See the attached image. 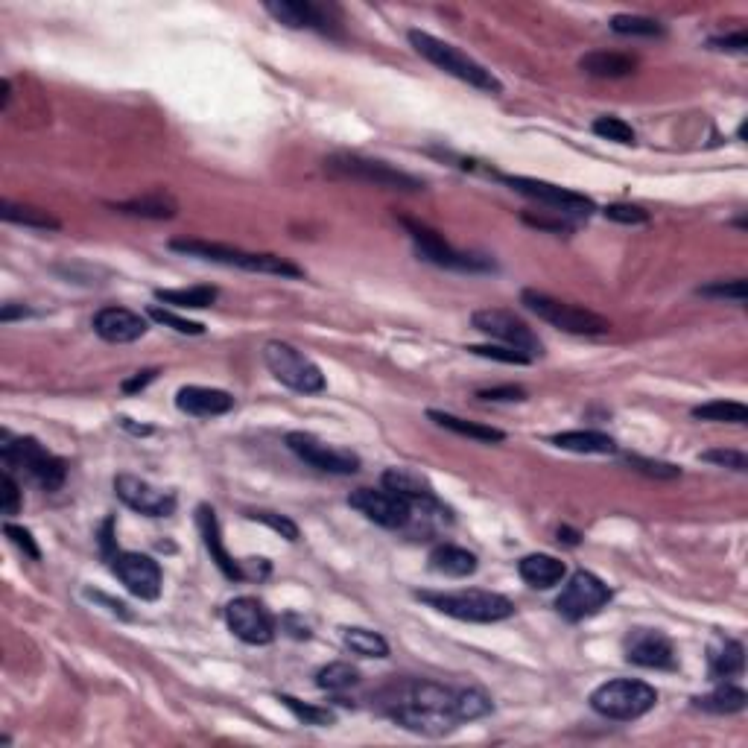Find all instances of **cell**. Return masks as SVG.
Returning <instances> with one entry per match:
<instances>
[{
    "mask_svg": "<svg viewBox=\"0 0 748 748\" xmlns=\"http://www.w3.org/2000/svg\"><path fill=\"white\" fill-rule=\"evenodd\" d=\"M556 448L570 450V453H614L617 450V442L608 436V433H599V430H567V433H556L550 439Z\"/></svg>",
    "mask_w": 748,
    "mask_h": 748,
    "instance_id": "cell-28",
    "label": "cell"
},
{
    "mask_svg": "<svg viewBox=\"0 0 748 748\" xmlns=\"http://www.w3.org/2000/svg\"><path fill=\"white\" fill-rule=\"evenodd\" d=\"M155 374H158V369H147V372H138L135 377L123 380V392H126V395H135V392L147 389L152 380H155Z\"/></svg>",
    "mask_w": 748,
    "mask_h": 748,
    "instance_id": "cell-53",
    "label": "cell"
},
{
    "mask_svg": "<svg viewBox=\"0 0 748 748\" xmlns=\"http://www.w3.org/2000/svg\"><path fill=\"white\" fill-rule=\"evenodd\" d=\"M629 465L646 474V477H655V480H675L681 477V468H675L670 462H655V459H643V456H629Z\"/></svg>",
    "mask_w": 748,
    "mask_h": 748,
    "instance_id": "cell-45",
    "label": "cell"
},
{
    "mask_svg": "<svg viewBox=\"0 0 748 748\" xmlns=\"http://www.w3.org/2000/svg\"><path fill=\"white\" fill-rule=\"evenodd\" d=\"M0 217H3L6 223L24 225V228H38V231H59V228H62V223H59L53 214H47V211H41V208H33V205H15V202H9V199L0 202Z\"/></svg>",
    "mask_w": 748,
    "mask_h": 748,
    "instance_id": "cell-31",
    "label": "cell"
},
{
    "mask_svg": "<svg viewBox=\"0 0 748 748\" xmlns=\"http://www.w3.org/2000/svg\"><path fill=\"white\" fill-rule=\"evenodd\" d=\"M693 418L699 421H716V424H746L748 410L746 404L737 401H711L693 410Z\"/></svg>",
    "mask_w": 748,
    "mask_h": 748,
    "instance_id": "cell-36",
    "label": "cell"
},
{
    "mask_svg": "<svg viewBox=\"0 0 748 748\" xmlns=\"http://www.w3.org/2000/svg\"><path fill=\"white\" fill-rule=\"evenodd\" d=\"M117 421H120V427H126L135 436H150L152 433V427H138V424H132V418H117Z\"/></svg>",
    "mask_w": 748,
    "mask_h": 748,
    "instance_id": "cell-56",
    "label": "cell"
},
{
    "mask_svg": "<svg viewBox=\"0 0 748 748\" xmlns=\"http://www.w3.org/2000/svg\"><path fill=\"white\" fill-rule=\"evenodd\" d=\"M150 319H155V322L164 325V328H173L176 334H185V337H202V334H205V325L190 322V319H182L179 313H173V310H167V307H158V304H152L150 307Z\"/></svg>",
    "mask_w": 748,
    "mask_h": 748,
    "instance_id": "cell-41",
    "label": "cell"
},
{
    "mask_svg": "<svg viewBox=\"0 0 748 748\" xmlns=\"http://www.w3.org/2000/svg\"><path fill=\"white\" fill-rule=\"evenodd\" d=\"M240 567H243V576H246V579H249V576H266V573H269L266 559H246L240 561Z\"/></svg>",
    "mask_w": 748,
    "mask_h": 748,
    "instance_id": "cell-54",
    "label": "cell"
},
{
    "mask_svg": "<svg viewBox=\"0 0 748 748\" xmlns=\"http://www.w3.org/2000/svg\"><path fill=\"white\" fill-rule=\"evenodd\" d=\"M401 223L410 231L415 255H418L421 261L433 263V266H442V269H456V272H491V269H494V261H491V258H486V255L456 252L439 231H433V228H427V225L412 223V220H401Z\"/></svg>",
    "mask_w": 748,
    "mask_h": 748,
    "instance_id": "cell-10",
    "label": "cell"
},
{
    "mask_svg": "<svg viewBox=\"0 0 748 748\" xmlns=\"http://www.w3.org/2000/svg\"><path fill=\"white\" fill-rule=\"evenodd\" d=\"M217 287H185V290H155V299L170 304V307H182V310H202L211 307L217 301Z\"/></svg>",
    "mask_w": 748,
    "mask_h": 748,
    "instance_id": "cell-34",
    "label": "cell"
},
{
    "mask_svg": "<svg viewBox=\"0 0 748 748\" xmlns=\"http://www.w3.org/2000/svg\"><path fill=\"white\" fill-rule=\"evenodd\" d=\"M521 304L529 313H535L538 319H544L547 325L559 328L564 334H573V337H605V334H611V322L602 319L599 313L585 310V307H573V304L553 299L547 293L524 290Z\"/></svg>",
    "mask_w": 748,
    "mask_h": 748,
    "instance_id": "cell-5",
    "label": "cell"
},
{
    "mask_svg": "<svg viewBox=\"0 0 748 748\" xmlns=\"http://www.w3.org/2000/svg\"><path fill=\"white\" fill-rule=\"evenodd\" d=\"M109 564H112L114 576L126 585V591L132 597L144 599V602L161 597L164 576H161V567L155 559L144 556V553H120L117 550Z\"/></svg>",
    "mask_w": 748,
    "mask_h": 748,
    "instance_id": "cell-17",
    "label": "cell"
},
{
    "mask_svg": "<svg viewBox=\"0 0 748 748\" xmlns=\"http://www.w3.org/2000/svg\"><path fill=\"white\" fill-rule=\"evenodd\" d=\"M430 421H436L439 427H445L456 436H465V439H474V442H486V445H497L506 439L503 430L497 427H488V424H477V421H468V418H459V415H450V412L442 410H430Z\"/></svg>",
    "mask_w": 748,
    "mask_h": 748,
    "instance_id": "cell-27",
    "label": "cell"
},
{
    "mask_svg": "<svg viewBox=\"0 0 748 748\" xmlns=\"http://www.w3.org/2000/svg\"><path fill=\"white\" fill-rule=\"evenodd\" d=\"M348 506L357 509L360 515H366L372 524L383 526V529H404L412 521L410 503L404 497L392 494L389 488H380V491H374V488H357L348 497Z\"/></svg>",
    "mask_w": 748,
    "mask_h": 748,
    "instance_id": "cell-15",
    "label": "cell"
},
{
    "mask_svg": "<svg viewBox=\"0 0 748 748\" xmlns=\"http://www.w3.org/2000/svg\"><path fill=\"white\" fill-rule=\"evenodd\" d=\"M579 68L588 76H597V79H620V76L635 74L637 59L635 56H626V53L594 50V53H585L579 59Z\"/></svg>",
    "mask_w": 748,
    "mask_h": 748,
    "instance_id": "cell-26",
    "label": "cell"
},
{
    "mask_svg": "<svg viewBox=\"0 0 748 748\" xmlns=\"http://www.w3.org/2000/svg\"><path fill=\"white\" fill-rule=\"evenodd\" d=\"M15 316H33V310H30V307H15V304H3L0 319H3V322H12Z\"/></svg>",
    "mask_w": 748,
    "mask_h": 748,
    "instance_id": "cell-55",
    "label": "cell"
},
{
    "mask_svg": "<svg viewBox=\"0 0 748 748\" xmlns=\"http://www.w3.org/2000/svg\"><path fill=\"white\" fill-rule=\"evenodd\" d=\"M746 670V649L740 640H722L711 649V678H734Z\"/></svg>",
    "mask_w": 748,
    "mask_h": 748,
    "instance_id": "cell-32",
    "label": "cell"
},
{
    "mask_svg": "<svg viewBox=\"0 0 748 748\" xmlns=\"http://www.w3.org/2000/svg\"><path fill=\"white\" fill-rule=\"evenodd\" d=\"M0 459L6 465V471H24L36 486L44 491H56L65 483V462L53 453L38 445L33 436H21V439H9V433H3V445H0Z\"/></svg>",
    "mask_w": 748,
    "mask_h": 748,
    "instance_id": "cell-4",
    "label": "cell"
},
{
    "mask_svg": "<svg viewBox=\"0 0 748 748\" xmlns=\"http://www.w3.org/2000/svg\"><path fill=\"white\" fill-rule=\"evenodd\" d=\"M468 351H471V354H477V357H486V360L509 363V366H529V363H532L526 354L515 351V348H509V345H471Z\"/></svg>",
    "mask_w": 748,
    "mask_h": 748,
    "instance_id": "cell-42",
    "label": "cell"
},
{
    "mask_svg": "<svg viewBox=\"0 0 748 748\" xmlns=\"http://www.w3.org/2000/svg\"><path fill=\"white\" fill-rule=\"evenodd\" d=\"M693 705H696L699 711H708V713H740V711H746L748 696L743 687L725 684V687L713 690V693H708V696L693 699Z\"/></svg>",
    "mask_w": 748,
    "mask_h": 748,
    "instance_id": "cell-33",
    "label": "cell"
},
{
    "mask_svg": "<svg viewBox=\"0 0 748 748\" xmlns=\"http://www.w3.org/2000/svg\"><path fill=\"white\" fill-rule=\"evenodd\" d=\"M287 448L293 450L301 462H307V465H313V468H319L325 474L348 477V474L360 471V456L357 453L325 445L322 439H316L310 433H287Z\"/></svg>",
    "mask_w": 748,
    "mask_h": 748,
    "instance_id": "cell-14",
    "label": "cell"
},
{
    "mask_svg": "<svg viewBox=\"0 0 748 748\" xmlns=\"http://www.w3.org/2000/svg\"><path fill=\"white\" fill-rule=\"evenodd\" d=\"M436 611L462 623H500L515 614V602L494 591H456V594H418Z\"/></svg>",
    "mask_w": 748,
    "mask_h": 748,
    "instance_id": "cell-6",
    "label": "cell"
},
{
    "mask_svg": "<svg viewBox=\"0 0 748 748\" xmlns=\"http://www.w3.org/2000/svg\"><path fill=\"white\" fill-rule=\"evenodd\" d=\"M3 535L27 556V559L38 561L41 559V550H38L36 538H33V532L30 529H24V526H15V524H3Z\"/></svg>",
    "mask_w": 748,
    "mask_h": 748,
    "instance_id": "cell-46",
    "label": "cell"
},
{
    "mask_svg": "<svg viewBox=\"0 0 748 748\" xmlns=\"http://www.w3.org/2000/svg\"><path fill=\"white\" fill-rule=\"evenodd\" d=\"M611 30L620 33V36H664V27L655 18H643V15H614L611 18Z\"/></svg>",
    "mask_w": 748,
    "mask_h": 748,
    "instance_id": "cell-39",
    "label": "cell"
},
{
    "mask_svg": "<svg viewBox=\"0 0 748 748\" xmlns=\"http://www.w3.org/2000/svg\"><path fill=\"white\" fill-rule=\"evenodd\" d=\"M559 541H564V544H570V547H576V544H579V532H573V529L561 526V529H559Z\"/></svg>",
    "mask_w": 748,
    "mask_h": 748,
    "instance_id": "cell-57",
    "label": "cell"
},
{
    "mask_svg": "<svg viewBox=\"0 0 748 748\" xmlns=\"http://www.w3.org/2000/svg\"><path fill=\"white\" fill-rule=\"evenodd\" d=\"M114 491H117V497H120L129 509H135L138 515H147V518H170V515L176 512V494L150 486V483L141 480V477H132V474L114 477Z\"/></svg>",
    "mask_w": 748,
    "mask_h": 748,
    "instance_id": "cell-18",
    "label": "cell"
},
{
    "mask_svg": "<svg viewBox=\"0 0 748 748\" xmlns=\"http://www.w3.org/2000/svg\"><path fill=\"white\" fill-rule=\"evenodd\" d=\"M263 363H266V369L272 372V377L281 386H287L293 392L316 395V392L325 389V374H322V369L310 357H304L299 348H293L287 342H278V339L266 342L263 345Z\"/></svg>",
    "mask_w": 748,
    "mask_h": 748,
    "instance_id": "cell-9",
    "label": "cell"
},
{
    "mask_svg": "<svg viewBox=\"0 0 748 748\" xmlns=\"http://www.w3.org/2000/svg\"><path fill=\"white\" fill-rule=\"evenodd\" d=\"M518 573L524 579L529 588L535 591H550L564 582L567 576V567L564 561L556 559V556H547V553H532V556H524L518 561Z\"/></svg>",
    "mask_w": 748,
    "mask_h": 748,
    "instance_id": "cell-25",
    "label": "cell"
},
{
    "mask_svg": "<svg viewBox=\"0 0 748 748\" xmlns=\"http://www.w3.org/2000/svg\"><path fill=\"white\" fill-rule=\"evenodd\" d=\"M491 699L474 687H445L436 681H407L389 699L386 713L407 731L445 737L459 722H474L491 713Z\"/></svg>",
    "mask_w": 748,
    "mask_h": 748,
    "instance_id": "cell-1",
    "label": "cell"
},
{
    "mask_svg": "<svg viewBox=\"0 0 748 748\" xmlns=\"http://www.w3.org/2000/svg\"><path fill=\"white\" fill-rule=\"evenodd\" d=\"M602 214H605L608 220H614V223H620V225H646V223H649V214H646L643 208H637V205H626V202L608 205V208H602Z\"/></svg>",
    "mask_w": 748,
    "mask_h": 748,
    "instance_id": "cell-48",
    "label": "cell"
},
{
    "mask_svg": "<svg viewBox=\"0 0 748 748\" xmlns=\"http://www.w3.org/2000/svg\"><path fill=\"white\" fill-rule=\"evenodd\" d=\"M196 526H199V532H202V541H205V550L211 553V559L217 561V567L223 570L228 579H246L243 576V567H240V561H234L228 556V550H225L223 544V532H220V521H217V512L211 509V506H199L196 509Z\"/></svg>",
    "mask_w": 748,
    "mask_h": 748,
    "instance_id": "cell-24",
    "label": "cell"
},
{
    "mask_svg": "<svg viewBox=\"0 0 748 748\" xmlns=\"http://www.w3.org/2000/svg\"><path fill=\"white\" fill-rule=\"evenodd\" d=\"M711 47L713 50H737V53H746V47H748L746 30H740V33H734V36L711 38Z\"/></svg>",
    "mask_w": 748,
    "mask_h": 748,
    "instance_id": "cell-52",
    "label": "cell"
},
{
    "mask_svg": "<svg viewBox=\"0 0 748 748\" xmlns=\"http://www.w3.org/2000/svg\"><path fill=\"white\" fill-rule=\"evenodd\" d=\"M474 328L486 337L497 339L500 345H509L515 351L526 354L529 360L535 357H544V342L538 339V334L526 325L524 319H518L515 313L509 310H497V307H486V310H477L471 316Z\"/></svg>",
    "mask_w": 748,
    "mask_h": 748,
    "instance_id": "cell-11",
    "label": "cell"
},
{
    "mask_svg": "<svg viewBox=\"0 0 748 748\" xmlns=\"http://www.w3.org/2000/svg\"><path fill=\"white\" fill-rule=\"evenodd\" d=\"M383 488H389L392 494L404 497L412 506V518H415V509H421V515H448V509L439 503L433 486L415 474V471H407V468H389L383 474Z\"/></svg>",
    "mask_w": 748,
    "mask_h": 748,
    "instance_id": "cell-20",
    "label": "cell"
},
{
    "mask_svg": "<svg viewBox=\"0 0 748 748\" xmlns=\"http://www.w3.org/2000/svg\"><path fill=\"white\" fill-rule=\"evenodd\" d=\"M608 602H611V588L591 570H576L556 599V611L564 620L579 623V620L594 617Z\"/></svg>",
    "mask_w": 748,
    "mask_h": 748,
    "instance_id": "cell-12",
    "label": "cell"
},
{
    "mask_svg": "<svg viewBox=\"0 0 748 748\" xmlns=\"http://www.w3.org/2000/svg\"><path fill=\"white\" fill-rule=\"evenodd\" d=\"M594 135L599 138H605V141H614V144H623V147H632L637 141L635 129L626 123V120H620V117H611V114H605V117H597L594 120Z\"/></svg>",
    "mask_w": 748,
    "mask_h": 748,
    "instance_id": "cell-40",
    "label": "cell"
},
{
    "mask_svg": "<svg viewBox=\"0 0 748 748\" xmlns=\"http://www.w3.org/2000/svg\"><path fill=\"white\" fill-rule=\"evenodd\" d=\"M626 661L646 670H675V646L658 629H632L626 635Z\"/></svg>",
    "mask_w": 748,
    "mask_h": 748,
    "instance_id": "cell-19",
    "label": "cell"
},
{
    "mask_svg": "<svg viewBox=\"0 0 748 748\" xmlns=\"http://www.w3.org/2000/svg\"><path fill=\"white\" fill-rule=\"evenodd\" d=\"M477 398H483V401H524L526 392L521 386H494V389H480Z\"/></svg>",
    "mask_w": 748,
    "mask_h": 748,
    "instance_id": "cell-50",
    "label": "cell"
},
{
    "mask_svg": "<svg viewBox=\"0 0 748 748\" xmlns=\"http://www.w3.org/2000/svg\"><path fill=\"white\" fill-rule=\"evenodd\" d=\"M342 640L345 646L360 655V658H386L389 655V643L386 637L377 635V632H369V629H345L342 632Z\"/></svg>",
    "mask_w": 748,
    "mask_h": 748,
    "instance_id": "cell-35",
    "label": "cell"
},
{
    "mask_svg": "<svg viewBox=\"0 0 748 748\" xmlns=\"http://www.w3.org/2000/svg\"><path fill=\"white\" fill-rule=\"evenodd\" d=\"M325 170L331 176H339V179H354V182H369L374 187H383V190H398V193H418L424 190V182L415 179L410 173L386 164V161H377V158H366V155H348V152H339V155H331L325 161Z\"/></svg>",
    "mask_w": 748,
    "mask_h": 748,
    "instance_id": "cell-8",
    "label": "cell"
},
{
    "mask_svg": "<svg viewBox=\"0 0 748 748\" xmlns=\"http://www.w3.org/2000/svg\"><path fill=\"white\" fill-rule=\"evenodd\" d=\"M278 702L287 708V711L293 713L299 722H304V725H316V728H328V725H334L337 722V713L334 711H328V708H316V705H304V702H299L296 696H287V693H281L278 696Z\"/></svg>",
    "mask_w": 748,
    "mask_h": 748,
    "instance_id": "cell-37",
    "label": "cell"
},
{
    "mask_svg": "<svg viewBox=\"0 0 748 748\" xmlns=\"http://www.w3.org/2000/svg\"><path fill=\"white\" fill-rule=\"evenodd\" d=\"M702 462H711V465H719V468H731V471H740V474L748 471V456L743 450H705Z\"/></svg>",
    "mask_w": 748,
    "mask_h": 748,
    "instance_id": "cell-44",
    "label": "cell"
},
{
    "mask_svg": "<svg viewBox=\"0 0 748 748\" xmlns=\"http://www.w3.org/2000/svg\"><path fill=\"white\" fill-rule=\"evenodd\" d=\"M3 515H18L21 509V486L15 483V477L9 471H3Z\"/></svg>",
    "mask_w": 748,
    "mask_h": 748,
    "instance_id": "cell-49",
    "label": "cell"
},
{
    "mask_svg": "<svg viewBox=\"0 0 748 748\" xmlns=\"http://www.w3.org/2000/svg\"><path fill=\"white\" fill-rule=\"evenodd\" d=\"M278 24L290 27V30H319V33H331V21L325 15V9L313 6V3H299V0H269L263 6Z\"/></svg>",
    "mask_w": 748,
    "mask_h": 748,
    "instance_id": "cell-22",
    "label": "cell"
},
{
    "mask_svg": "<svg viewBox=\"0 0 748 748\" xmlns=\"http://www.w3.org/2000/svg\"><path fill=\"white\" fill-rule=\"evenodd\" d=\"M173 252H182L187 258H199V261L223 263V266H237L246 272H263V275H281V278H301L296 263L278 255H258V252H243V249H231L223 243H208V240H170Z\"/></svg>",
    "mask_w": 748,
    "mask_h": 748,
    "instance_id": "cell-3",
    "label": "cell"
},
{
    "mask_svg": "<svg viewBox=\"0 0 748 748\" xmlns=\"http://www.w3.org/2000/svg\"><path fill=\"white\" fill-rule=\"evenodd\" d=\"M410 44L421 59H427L430 65H436L439 71H445L453 79L468 82L471 88H480L486 94H503V82L497 76L448 41L430 36V33H421V30H410Z\"/></svg>",
    "mask_w": 748,
    "mask_h": 748,
    "instance_id": "cell-2",
    "label": "cell"
},
{
    "mask_svg": "<svg viewBox=\"0 0 748 748\" xmlns=\"http://www.w3.org/2000/svg\"><path fill=\"white\" fill-rule=\"evenodd\" d=\"M249 518L258 521V524L269 526V529H275L287 541H299V526L293 524L290 518H284V515H275V512H249Z\"/></svg>",
    "mask_w": 748,
    "mask_h": 748,
    "instance_id": "cell-47",
    "label": "cell"
},
{
    "mask_svg": "<svg viewBox=\"0 0 748 748\" xmlns=\"http://www.w3.org/2000/svg\"><path fill=\"white\" fill-rule=\"evenodd\" d=\"M94 334L112 345H126L135 342L147 334V319L135 310L126 307H103L94 319H91Z\"/></svg>",
    "mask_w": 748,
    "mask_h": 748,
    "instance_id": "cell-21",
    "label": "cell"
},
{
    "mask_svg": "<svg viewBox=\"0 0 748 748\" xmlns=\"http://www.w3.org/2000/svg\"><path fill=\"white\" fill-rule=\"evenodd\" d=\"M699 296H708V299H731V301H746L748 296V287L743 278H737V281H716V284H708V287H702L699 290Z\"/></svg>",
    "mask_w": 748,
    "mask_h": 748,
    "instance_id": "cell-43",
    "label": "cell"
},
{
    "mask_svg": "<svg viewBox=\"0 0 748 748\" xmlns=\"http://www.w3.org/2000/svg\"><path fill=\"white\" fill-rule=\"evenodd\" d=\"M114 211L129 214V217H150V220H170L176 217V202L164 193H150L141 199H129V202H117Z\"/></svg>",
    "mask_w": 748,
    "mask_h": 748,
    "instance_id": "cell-30",
    "label": "cell"
},
{
    "mask_svg": "<svg viewBox=\"0 0 748 748\" xmlns=\"http://www.w3.org/2000/svg\"><path fill=\"white\" fill-rule=\"evenodd\" d=\"M524 223L526 225H535V228H544V231H553V234H567V231H573V225L567 223V220H550V217H532V214H524Z\"/></svg>",
    "mask_w": 748,
    "mask_h": 748,
    "instance_id": "cell-51",
    "label": "cell"
},
{
    "mask_svg": "<svg viewBox=\"0 0 748 748\" xmlns=\"http://www.w3.org/2000/svg\"><path fill=\"white\" fill-rule=\"evenodd\" d=\"M430 567L436 573L453 576V579H465L477 570V556L468 553L465 547H456V544H439L430 553Z\"/></svg>",
    "mask_w": 748,
    "mask_h": 748,
    "instance_id": "cell-29",
    "label": "cell"
},
{
    "mask_svg": "<svg viewBox=\"0 0 748 748\" xmlns=\"http://www.w3.org/2000/svg\"><path fill=\"white\" fill-rule=\"evenodd\" d=\"M357 678H360V673H357L351 664L334 661V664H328V667H322V670L316 673V684H319L322 690H328V693H339V690L354 687Z\"/></svg>",
    "mask_w": 748,
    "mask_h": 748,
    "instance_id": "cell-38",
    "label": "cell"
},
{
    "mask_svg": "<svg viewBox=\"0 0 748 748\" xmlns=\"http://www.w3.org/2000/svg\"><path fill=\"white\" fill-rule=\"evenodd\" d=\"M225 620L234 637H240L249 646H266L275 637V620L266 611L261 599L255 597H237L228 602L225 608Z\"/></svg>",
    "mask_w": 748,
    "mask_h": 748,
    "instance_id": "cell-16",
    "label": "cell"
},
{
    "mask_svg": "<svg viewBox=\"0 0 748 748\" xmlns=\"http://www.w3.org/2000/svg\"><path fill=\"white\" fill-rule=\"evenodd\" d=\"M658 705V690L649 687L646 681H635V678H614L599 684L591 693V708L605 716V719H617V722H632L640 719Z\"/></svg>",
    "mask_w": 748,
    "mask_h": 748,
    "instance_id": "cell-7",
    "label": "cell"
},
{
    "mask_svg": "<svg viewBox=\"0 0 748 748\" xmlns=\"http://www.w3.org/2000/svg\"><path fill=\"white\" fill-rule=\"evenodd\" d=\"M176 407L196 418H217L234 410V398L223 389H208V386H182L176 392Z\"/></svg>",
    "mask_w": 748,
    "mask_h": 748,
    "instance_id": "cell-23",
    "label": "cell"
},
{
    "mask_svg": "<svg viewBox=\"0 0 748 748\" xmlns=\"http://www.w3.org/2000/svg\"><path fill=\"white\" fill-rule=\"evenodd\" d=\"M500 182H506L512 190H518L521 196H529V199H535V202H541V205L553 208L559 217H579V220L585 217V220H588V217L597 211L594 199H588V196H582V193H576V190H567V187L541 182V179H526V176H500Z\"/></svg>",
    "mask_w": 748,
    "mask_h": 748,
    "instance_id": "cell-13",
    "label": "cell"
}]
</instances>
